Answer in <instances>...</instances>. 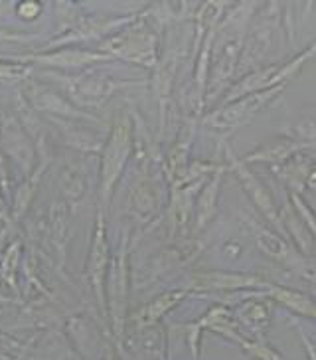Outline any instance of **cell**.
<instances>
[{"label":"cell","mask_w":316,"mask_h":360,"mask_svg":"<svg viewBox=\"0 0 316 360\" xmlns=\"http://www.w3.org/2000/svg\"><path fill=\"white\" fill-rule=\"evenodd\" d=\"M200 328H208V330H213V333H220L225 339L237 342L242 350L253 360H283V356L273 349L269 347L263 340H249L242 337L239 333V327H237V321L232 317V313L221 305H216L211 307L206 317H202L198 323H196Z\"/></svg>","instance_id":"6da1fadb"},{"label":"cell","mask_w":316,"mask_h":360,"mask_svg":"<svg viewBox=\"0 0 316 360\" xmlns=\"http://www.w3.org/2000/svg\"><path fill=\"white\" fill-rule=\"evenodd\" d=\"M283 85H275L263 91H255L249 96H243L235 101H230L228 105H223L218 111H213L211 115L206 117V123L211 127L218 129H232L237 125H245L251 117H255L263 109L275 96H279Z\"/></svg>","instance_id":"7a4b0ae2"},{"label":"cell","mask_w":316,"mask_h":360,"mask_svg":"<svg viewBox=\"0 0 316 360\" xmlns=\"http://www.w3.org/2000/svg\"><path fill=\"white\" fill-rule=\"evenodd\" d=\"M129 145H131V135H129V123L119 121L113 129V135L107 143L105 153H103V167H101V192H103V202L109 200V194L115 186L117 179L121 176V170L125 167L126 157H129Z\"/></svg>","instance_id":"3957f363"},{"label":"cell","mask_w":316,"mask_h":360,"mask_svg":"<svg viewBox=\"0 0 316 360\" xmlns=\"http://www.w3.org/2000/svg\"><path fill=\"white\" fill-rule=\"evenodd\" d=\"M107 264H109V245H107L103 218L99 216L87 271H89V279H91V285H93L95 289V295H97V299H99V303H101V307L103 309H105V291H103V283H105L107 276Z\"/></svg>","instance_id":"277c9868"},{"label":"cell","mask_w":316,"mask_h":360,"mask_svg":"<svg viewBox=\"0 0 316 360\" xmlns=\"http://www.w3.org/2000/svg\"><path fill=\"white\" fill-rule=\"evenodd\" d=\"M196 281L200 287L208 289H221V291H265L269 287V281L259 279L255 276L245 274H228V271H208L196 276Z\"/></svg>","instance_id":"5b68a950"},{"label":"cell","mask_w":316,"mask_h":360,"mask_svg":"<svg viewBox=\"0 0 316 360\" xmlns=\"http://www.w3.org/2000/svg\"><path fill=\"white\" fill-rule=\"evenodd\" d=\"M230 160H232V167L233 172L237 174V179L242 180L243 188L249 192V196L253 198V202L257 204V208L265 214V218H269L271 222L277 226V228H281V222H279V214H277V208H275L273 200H271V196H269V192L265 191V186L259 182V180L253 176L249 170L245 169V165L239 162V160H235L232 157V153H230Z\"/></svg>","instance_id":"8992f818"},{"label":"cell","mask_w":316,"mask_h":360,"mask_svg":"<svg viewBox=\"0 0 316 360\" xmlns=\"http://www.w3.org/2000/svg\"><path fill=\"white\" fill-rule=\"evenodd\" d=\"M126 271L125 257H117L115 265L111 269V281H109V307H111V317L115 325V333H123V323H125V307H126Z\"/></svg>","instance_id":"52a82bcc"},{"label":"cell","mask_w":316,"mask_h":360,"mask_svg":"<svg viewBox=\"0 0 316 360\" xmlns=\"http://www.w3.org/2000/svg\"><path fill=\"white\" fill-rule=\"evenodd\" d=\"M259 297H265L263 291H255L253 299H245L235 309V321H239L243 328H247L255 337H261L263 330L269 327L271 313Z\"/></svg>","instance_id":"ba28073f"},{"label":"cell","mask_w":316,"mask_h":360,"mask_svg":"<svg viewBox=\"0 0 316 360\" xmlns=\"http://www.w3.org/2000/svg\"><path fill=\"white\" fill-rule=\"evenodd\" d=\"M263 293L265 297H269V299H273L277 303H281V305H284L289 311H293L296 315L316 319V303L310 297H306L305 293H301V291L269 283V287L265 289Z\"/></svg>","instance_id":"9c48e42d"},{"label":"cell","mask_w":316,"mask_h":360,"mask_svg":"<svg viewBox=\"0 0 316 360\" xmlns=\"http://www.w3.org/2000/svg\"><path fill=\"white\" fill-rule=\"evenodd\" d=\"M188 295V289H178V291H169V293H164V295H160L154 301H150L147 307L140 309V313H138V321L147 327V325H152V323H157L158 319L162 317L164 313H169L170 309L176 307L180 301L184 299V297Z\"/></svg>","instance_id":"30bf717a"},{"label":"cell","mask_w":316,"mask_h":360,"mask_svg":"<svg viewBox=\"0 0 316 360\" xmlns=\"http://www.w3.org/2000/svg\"><path fill=\"white\" fill-rule=\"evenodd\" d=\"M305 145H301V143H293V141H284V139H279V141H275L271 145H265L259 150H255L251 153V157H247V162H253V160H283L287 157H291V155H295L298 148H303Z\"/></svg>","instance_id":"8fae6325"},{"label":"cell","mask_w":316,"mask_h":360,"mask_svg":"<svg viewBox=\"0 0 316 360\" xmlns=\"http://www.w3.org/2000/svg\"><path fill=\"white\" fill-rule=\"evenodd\" d=\"M218 182H220V176H216V179L211 180L210 188L204 192V196H202V202H200V226L204 222H208L210 220L211 212H213V208H216V194H218Z\"/></svg>","instance_id":"7c38bea8"},{"label":"cell","mask_w":316,"mask_h":360,"mask_svg":"<svg viewBox=\"0 0 316 360\" xmlns=\"http://www.w3.org/2000/svg\"><path fill=\"white\" fill-rule=\"evenodd\" d=\"M291 200H293V204L296 206V210H298V214H301V218L305 220V224H308V226H310V230H312V232H316L315 214L310 212V208H306L303 198H301L298 194H291Z\"/></svg>","instance_id":"4fadbf2b"},{"label":"cell","mask_w":316,"mask_h":360,"mask_svg":"<svg viewBox=\"0 0 316 360\" xmlns=\"http://www.w3.org/2000/svg\"><path fill=\"white\" fill-rule=\"evenodd\" d=\"M296 330H298V337H301V340H303V345H305L306 356H308V360H316V347H315V345H312V340H310V337H308L305 330H303V327H296Z\"/></svg>","instance_id":"5bb4252c"}]
</instances>
